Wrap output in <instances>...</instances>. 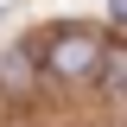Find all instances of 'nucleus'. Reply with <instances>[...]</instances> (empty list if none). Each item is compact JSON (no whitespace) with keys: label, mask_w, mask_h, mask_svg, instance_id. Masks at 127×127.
Wrapping results in <instances>:
<instances>
[{"label":"nucleus","mask_w":127,"mask_h":127,"mask_svg":"<svg viewBox=\"0 0 127 127\" xmlns=\"http://www.w3.org/2000/svg\"><path fill=\"white\" fill-rule=\"evenodd\" d=\"M45 70H51V76H64V83L95 76V70H102V38H95L89 26H83V32H57V38L45 45Z\"/></svg>","instance_id":"obj_1"},{"label":"nucleus","mask_w":127,"mask_h":127,"mask_svg":"<svg viewBox=\"0 0 127 127\" xmlns=\"http://www.w3.org/2000/svg\"><path fill=\"white\" fill-rule=\"evenodd\" d=\"M102 89H108L114 108H127V45H102Z\"/></svg>","instance_id":"obj_2"},{"label":"nucleus","mask_w":127,"mask_h":127,"mask_svg":"<svg viewBox=\"0 0 127 127\" xmlns=\"http://www.w3.org/2000/svg\"><path fill=\"white\" fill-rule=\"evenodd\" d=\"M0 89H32V45H13V51H0Z\"/></svg>","instance_id":"obj_3"},{"label":"nucleus","mask_w":127,"mask_h":127,"mask_svg":"<svg viewBox=\"0 0 127 127\" xmlns=\"http://www.w3.org/2000/svg\"><path fill=\"white\" fill-rule=\"evenodd\" d=\"M108 13H114V19H121V26H127V0H108Z\"/></svg>","instance_id":"obj_4"}]
</instances>
